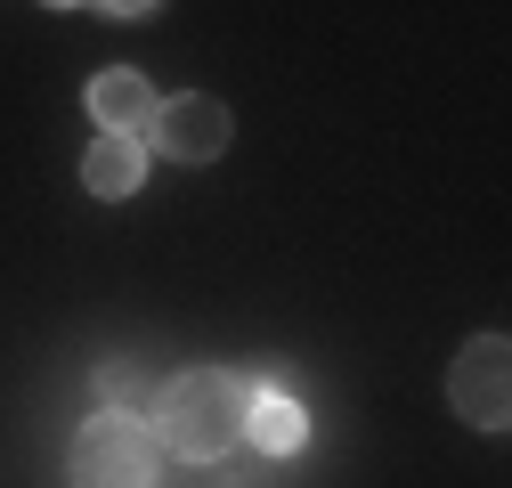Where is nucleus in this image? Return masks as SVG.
Segmentation results:
<instances>
[{
    "instance_id": "nucleus-1",
    "label": "nucleus",
    "mask_w": 512,
    "mask_h": 488,
    "mask_svg": "<svg viewBox=\"0 0 512 488\" xmlns=\"http://www.w3.org/2000/svg\"><path fill=\"white\" fill-rule=\"evenodd\" d=\"M244 415H252V383L220 375V366H196V375H179L163 391V407H155L163 432L155 440L179 448V456H196V464H212V456L244 448Z\"/></svg>"
},
{
    "instance_id": "nucleus-2",
    "label": "nucleus",
    "mask_w": 512,
    "mask_h": 488,
    "mask_svg": "<svg viewBox=\"0 0 512 488\" xmlns=\"http://www.w3.org/2000/svg\"><path fill=\"white\" fill-rule=\"evenodd\" d=\"M155 472H163V440L147 415L98 407L74 432V488H155Z\"/></svg>"
},
{
    "instance_id": "nucleus-3",
    "label": "nucleus",
    "mask_w": 512,
    "mask_h": 488,
    "mask_svg": "<svg viewBox=\"0 0 512 488\" xmlns=\"http://www.w3.org/2000/svg\"><path fill=\"white\" fill-rule=\"evenodd\" d=\"M447 399H456L464 423L504 432V423H512V342L504 334H472L456 350V366H447Z\"/></svg>"
},
{
    "instance_id": "nucleus-4",
    "label": "nucleus",
    "mask_w": 512,
    "mask_h": 488,
    "mask_svg": "<svg viewBox=\"0 0 512 488\" xmlns=\"http://www.w3.org/2000/svg\"><path fill=\"white\" fill-rule=\"evenodd\" d=\"M155 147L163 155H179V163H212L220 147H228V106L220 98H204V90H187V98H155Z\"/></svg>"
},
{
    "instance_id": "nucleus-5",
    "label": "nucleus",
    "mask_w": 512,
    "mask_h": 488,
    "mask_svg": "<svg viewBox=\"0 0 512 488\" xmlns=\"http://www.w3.org/2000/svg\"><path fill=\"white\" fill-rule=\"evenodd\" d=\"M82 179H90V196H139V179H147V147L131 131H98L90 155H82Z\"/></svg>"
},
{
    "instance_id": "nucleus-6",
    "label": "nucleus",
    "mask_w": 512,
    "mask_h": 488,
    "mask_svg": "<svg viewBox=\"0 0 512 488\" xmlns=\"http://www.w3.org/2000/svg\"><path fill=\"white\" fill-rule=\"evenodd\" d=\"M90 114L106 122V131H131V139H139L147 122H155V90H147L131 66H106V74L90 82Z\"/></svg>"
},
{
    "instance_id": "nucleus-7",
    "label": "nucleus",
    "mask_w": 512,
    "mask_h": 488,
    "mask_svg": "<svg viewBox=\"0 0 512 488\" xmlns=\"http://www.w3.org/2000/svg\"><path fill=\"white\" fill-rule=\"evenodd\" d=\"M244 440L261 448V456H293V448L309 440V415H301V399H285V391H252Z\"/></svg>"
},
{
    "instance_id": "nucleus-8",
    "label": "nucleus",
    "mask_w": 512,
    "mask_h": 488,
    "mask_svg": "<svg viewBox=\"0 0 512 488\" xmlns=\"http://www.w3.org/2000/svg\"><path fill=\"white\" fill-rule=\"evenodd\" d=\"M98 9H106V17H147L155 0H98Z\"/></svg>"
},
{
    "instance_id": "nucleus-9",
    "label": "nucleus",
    "mask_w": 512,
    "mask_h": 488,
    "mask_svg": "<svg viewBox=\"0 0 512 488\" xmlns=\"http://www.w3.org/2000/svg\"><path fill=\"white\" fill-rule=\"evenodd\" d=\"M41 9H74V0H41Z\"/></svg>"
}]
</instances>
